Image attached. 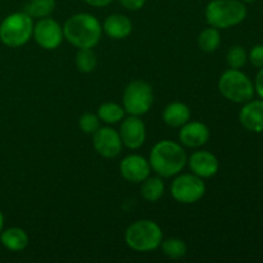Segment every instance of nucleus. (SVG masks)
I'll use <instances>...</instances> for the list:
<instances>
[{
    "label": "nucleus",
    "mask_w": 263,
    "mask_h": 263,
    "mask_svg": "<svg viewBox=\"0 0 263 263\" xmlns=\"http://www.w3.org/2000/svg\"><path fill=\"white\" fill-rule=\"evenodd\" d=\"M120 136L122 144L130 149H138L145 141V125L139 116H130L122 121L120 128Z\"/></svg>",
    "instance_id": "obj_11"
},
{
    "label": "nucleus",
    "mask_w": 263,
    "mask_h": 263,
    "mask_svg": "<svg viewBox=\"0 0 263 263\" xmlns=\"http://www.w3.org/2000/svg\"><path fill=\"white\" fill-rule=\"evenodd\" d=\"M0 241L9 251L20 252L28 246V236L22 229L10 228L0 234Z\"/></svg>",
    "instance_id": "obj_18"
},
{
    "label": "nucleus",
    "mask_w": 263,
    "mask_h": 263,
    "mask_svg": "<svg viewBox=\"0 0 263 263\" xmlns=\"http://www.w3.org/2000/svg\"><path fill=\"white\" fill-rule=\"evenodd\" d=\"M33 32L32 17L26 12L9 14L0 23V40L9 48H18L27 43Z\"/></svg>",
    "instance_id": "obj_4"
},
{
    "label": "nucleus",
    "mask_w": 263,
    "mask_h": 263,
    "mask_svg": "<svg viewBox=\"0 0 263 263\" xmlns=\"http://www.w3.org/2000/svg\"><path fill=\"white\" fill-rule=\"evenodd\" d=\"M98 117L105 123H117L125 117V108L117 103H104L98 109Z\"/></svg>",
    "instance_id": "obj_21"
},
{
    "label": "nucleus",
    "mask_w": 263,
    "mask_h": 263,
    "mask_svg": "<svg viewBox=\"0 0 263 263\" xmlns=\"http://www.w3.org/2000/svg\"><path fill=\"white\" fill-rule=\"evenodd\" d=\"M205 193V184L197 175L185 174L175 179L171 185V194L177 202L192 204L202 199Z\"/></svg>",
    "instance_id": "obj_8"
},
{
    "label": "nucleus",
    "mask_w": 263,
    "mask_h": 263,
    "mask_svg": "<svg viewBox=\"0 0 263 263\" xmlns=\"http://www.w3.org/2000/svg\"><path fill=\"white\" fill-rule=\"evenodd\" d=\"M94 148L105 158H115L121 153L122 140L120 133L110 127H100L94 134Z\"/></svg>",
    "instance_id": "obj_10"
},
{
    "label": "nucleus",
    "mask_w": 263,
    "mask_h": 263,
    "mask_svg": "<svg viewBox=\"0 0 263 263\" xmlns=\"http://www.w3.org/2000/svg\"><path fill=\"white\" fill-rule=\"evenodd\" d=\"M198 44H199V48L205 53H212L217 50L221 44V35L218 32V28L211 26L210 28L203 30L198 37Z\"/></svg>",
    "instance_id": "obj_20"
},
{
    "label": "nucleus",
    "mask_w": 263,
    "mask_h": 263,
    "mask_svg": "<svg viewBox=\"0 0 263 263\" xmlns=\"http://www.w3.org/2000/svg\"><path fill=\"white\" fill-rule=\"evenodd\" d=\"M33 37L35 41L46 50H54L63 41V28L57 21L51 18H40L36 25H33Z\"/></svg>",
    "instance_id": "obj_9"
},
{
    "label": "nucleus",
    "mask_w": 263,
    "mask_h": 263,
    "mask_svg": "<svg viewBox=\"0 0 263 263\" xmlns=\"http://www.w3.org/2000/svg\"><path fill=\"white\" fill-rule=\"evenodd\" d=\"M243 2H246V3H254V2H257V0H243Z\"/></svg>",
    "instance_id": "obj_32"
},
{
    "label": "nucleus",
    "mask_w": 263,
    "mask_h": 263,
    "mask_svg": "<svg viewBox=\"0 0 263 263\" xmlns=\"http://www.w3.org/2000/svg\"><path fill=\"white\" fill-rule=\"evenodd\" d=\"M153 90L141 80L130 82L123 91V108L131 116H143L153 104Z\"/></svg>",
    "instance_id": "obj_7"
},
{
    "label": "nucleus",
    "mask_w": 263,
    "mask_h": 263,
    "mask_svg": "<svg viewBox=\"0 0 263 263\" xmlns=\"http://www.w3.org/2000/svg\"><path fill=\"white\" fill-rule=\"evenodd\" d=\"M254 91H257V94L261 97V99H263V67L257 73L256 82H254Z\"/></svg>",
    "instance_id": "obj_29"
},
{
    "label": "nucleus",
    "mask_w": 263,
    "mask_h": 263,
    "mask_svg": "<svg viewBox=\"0 0 263 263\" xmlns=\"http://www.w3.org/2000/svg\"><path fill=\"white\" fill-rule=\"evenodd\" d=\"M79 125L85 134H92V135H94V134L100 128L99 117L92 115V113H84V115L80 117Z\"/></svg>",
    "instance_id": "obj_26"
},
{
    "label": "nucleus",
    "mask_w": 263,
    "mask_h": 263,
    "mask_svg": "<svg viewBox=\"0 0 263 263\" xmlns=\"http://www.w3.org/2000/svg\"><path fill=\"white\" fill-rule=\"evenodd\" d=\"M162 251H163L164 256H167L171 259H179L186 254V244L184 240L177 238L167 239L163 243H161Z\"/></svg>",
    "instance_id": "obj_24"
},
{
    "label": "nucleus",
    "mask_w": 263,
    "mask_h": 263,
    "mask_svg": "<svg viewBox=\"0 0 263 263\" xmlns=\"http://www.w3.org/2000/svg\"><path fill=\"white\" fill-rule=\"evenodd\" d=\"M239 120L243 127L253 133L263 131V99L249 100L241 108L239 113Z\"/></svg>",
    "instance_id": "obj_13"
},
{
    "label": "nucleus",
    "mask_w": 263,
    "mask_h": 263,
    "mask_svg": "<svg viewBox=\"0 0 263 263\" xmlns=\"http://www.w3.org/2000/svg\"><path fill=\"white\" fill-rule=\"evenodd\" d=\"M3 225H4V217H3V213L0 212V233L3 230Z\"/></svg>",
    "instance_id": "obj_31"
},
{
    "label": "nucleus",
    "mask_w": 263,
    "mask_h": 263,
    "mask_svg": "<svg viewBox=\"0 0 263 263\" xmlns=\"http://www.w3.org/2000/svg\"><path fill=\"white\" fill-rule=\"evenodd\" d=\"M246 17L247 7L239 0H212L205 9L207 22L215 28H230Z\"/></svg>",
    "instance_id": "obj_3"
},
{
    "label": "nucleus",
    "mask_w": 263,
    "mask_h": 263,
    "mask_svg": "<svg viewBox=\"0 0 263 263\" xmlns=\"http://www.w3.org/2000/svg\"><path fill=\"white\" fill-rule=\"evenodd\" d=\"M193 174L199 177H212L218 171V159L210 152H195L187 159Z\"/></svg>",
    "instance_id": "obj_14"
},
{
    "label": "nucleus",
    "mask_w": 263,
    "mask_h": 263,
    "mask_svg": "<svg viewBox=\"0 0 263 263\" xmlns=\"http://www.w3.org/2000/svg\"><path fill=\"white\" fill-rule=\"evenodd\" d=\"M249 61L257 68H262L263 67V45H256L252 48L251 53H249Z\"/></svg>",
    "instance_id": "obj_27"
},
{
    "label": "nucleus",
    "mask_w": 263,
    "mask_h": 263,
    "mask_svg": "<svg viewBox=\"0 0 263 263\" xmlns=\"http://www.w3.org/2000/svg\"><path fill=\"white\" fill-rule=\"evenodd\" d=\"M185 151L177 143L162 140L153 146L149 157V164L153 171L162 177H171L179 174L186 164Z\"/></svg>",
    "instance_id": "obj_2"
},
{
    "label": "nucleus",
    "mask_w": 263,
    "mask_h": 263,
    "mask_svg": "<svg viewBox=\"0 0 263 263\" xmlns=\"http://www.w3.org/2000/svg\"><path fill=\"white\" fill-rule=\"evenodd\" d=\"M220 92L234 103H247L253 99L254 85L246 73L239 69H228L218 81Z\"/></svg>",
    "instance_id": "obj_6"
},
{
    "label": "nucleus",
    "mask_w": 263,
    "mask_h": 263,
    "mask_svg": "<svg viewBox=\"0 0 263 263\" xmlns=\"http://www.w3.org/2000/svg\"><path fill=\"white\" fill-rule=\"evenodd\" d=\"M190 120V109L180 102L171 103L163 110V121L171 127H181Z\"/></svg>",
    "instance_id": "obj_17"
},
{
    "label": "nucleus",
    "mask_w": 263,
    "mask_h": 263,
    "mask_svg": "<svg viewBox=\"0 0 263 263\" xmlns=\"http://www.w3.org/2000/svg\"><path fill=\"white\" fill-rule=\"evenodd\" d=\"M120 171L123 179L127 181L138 184L143 182L151 174V164L144 157L138 154H131L122 159L120 164Z\"/></svg>",
    "instance_id": "obj_12"
},
{
    "label": "nucleus",
    "mask_w": 263,
    "mask_h": 263,
    "mask_svg": "<svg viewBox=\"0 0 263 263\" xmlns=\"http://www.w3.org/2000/svg\"><path fill=\"white\" fill-rule=\"evenodd\" d=\"M180 141L189 148L203 146L210 139V128L202 122H186L179 133Z\"/></svg>",
    "instance_id": "obj_15"
},
{
    "label": "nucleus",
    "mask_w": 263,
    "mask_h": 263,
    "mask_svg": "<svg viewBox=\"0 0 263 263\" xmlns=\"http://www.w3.org/2000/svg\"><path fill=\"white\" fill-rule=\"evenodd\" d=\"M103 28L109 37L121 40V39H126L131 33L133 22L130 18L123 14H112L104 21Z\"/></svg>",
    "instance_id": "obj_16"
},
{
    "label": "nucleus",
    "mask_w": 263,
    "mask_h": 263,
    "mask_svg": "<svg viewBox=\"0 0 263 263\" xmlns=\"http://www.w3.org/2000/svg\"><path fill=\"white\" fill-rule=\"evenodd\" d=\"M126 9H130V10H138L141 9L145 4L146 0H118Z\"/></svg>",
    "instance_id": "obj_28"
},
{
    "label": "nucleus",
    "mask_w": 263,
    "mask_h": 263,
    "mask_svg": "<svg viewBox=\"0 0 263 263\" xmlns=\"http://www.w3.org/2000/svg\"><path fill=\"white\" fill-rule=\"evenodd\" d=\"M63 35L76 48H94L102 37V26L94 15L79 13L66 21Z\"/></svg>",
    "instance_id": "obj_1"
},
{
    "label": "nucleus",
    "mask_w": 263,
    "mask_h": 263,
    "mask_svg": "<svg viewBox=\"0 0 263 263\" xmlns=\"http://www.w3.org/2000/svg\"><path fill=\"white\" fill-rule=\"evenodd\" d=\"M97 54L92 51L91 48L79 49L76 54V66L79 71L84 72V73H90L97 68Z\"/></svg>",
    "instance_id": "obj_23"
},
{
    "label": "nucleus",
    "mask_w": 263,
    "mask_h": 263,
    "mask_svg": "<svg viewBox=\"0 0 263 263\" xmlns=\"http://www.w3.org/2000/svg\"><path fill=\"white\" fill-rule=\"evenodd\" d=\"M89 5L91 7H97V8H103V7H107L108 4L113 2V0H85Z\"/></svg>",
    "instance_id": "obj_30"
},
{
    "label": "nucleus",
    "mask_w": 263,
    "mask_h": 263,
    "mask_svg": "<svg viewBox=\"0 0 263 263\" xmlns=\"http://www.w3.org/2000/svg\"><path fill=\"white\" fill-rule=\"evenodd\" d=\"M226 59H228V63L231 68L240 69L248 61V54L243 46H233L229 50Z\"/></svg>",
    "instance_id": "obj_25"
},
{
    "label": "nucleus",
    "mask_w": 263,
    "mask_h": 263,
    "mask_svg": "<svg viewBox=\"0 0 263 263\" xmlns=\"http://www.w3.org/2000/svg\"><path fill=\"white\" fill-rule=\"evenodd\" d=\"M164 193V185L159 177H146L141 185V195L148 202H157Z\"/></svg>",
    "instance_id": "obj_19"
},
{
    "label": "nucleus",
    "mask_w": 263,
    "mask_h": 263,
    "mask_svg": "<svg viewBox=\"0 0 263 263\" xmlns=\"http://www.w3.org/2000/svg\"><path fill=\"white\" fill-rule=\"evenodd\" d=\"M55 9V0H31L26 8V13L31 17L45 18L49 17Z\"/></svg>",
    "instance_id": "obj_22"
},
{
    "label": "nucleus",
    "mask_w": 263,
    "mask_h": 263,
    "mask_svg": "<svg viewBox=\"0 0 263 263\" xmlns=\"http://www.w3.org/2000/svg\"><path fill=\"white\" fill-rule=\"evenodd\" d=\"M162 230L154 221L140 220L130 225L126 230L125 240L136 252H151L162 243Z\"/></svg>",
    "instance_id": "obj_5"
}]
</instances>
